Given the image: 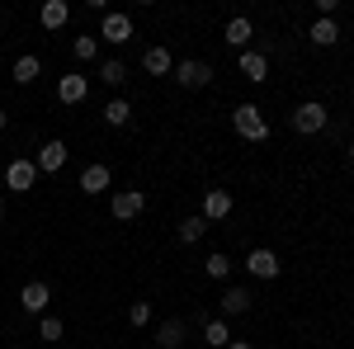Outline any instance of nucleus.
I'll use <instances>...</instances> for the list:
<instances>
[{"mask_svg": "<svg viewBox=\"0 0 354 349\" xmlns=\"http://www.w3.org/2000/svg\"><path fill=\"white\" fill-rule=\"evenodd\" d=\"M232 123H236V133H241L245 142H265V137H270V118H265L260 104H236Z\"/></svg>", "mask_w": 354, "mask_h": 349, "instance_id": "1", "label": "nucleus"}, {"mask_svg": "<svg viewBox=\"0 0 354 349\" xmlns=\"http://www.w3.org/2000/svg\"><path fill=\"white\" fill-rule=\"evenodd\" d=\"M326 104H317V100H307V104L293 109V133H322L326 128Z\"/></svg>", "mask_w": 354, "mask_h": 349, "instance_id": "2", "label": "nucleus"}, {"mask_svg": "<svg viewBox=\"0 0 354 349\" xmlns=\"http://www.w3.org/2000/svg\"><path fill=\"white\" fill-rule=\"evenodd\" d=\"M100 38L113 43V48H118V43H128V38H133V19H128L123 10H109V15L100 19Z\"/></svg>", "mask_w": 354, "mask_h": 349, "instance_id": "3", "label": "nucleus"}, {"mask_svg": "<svg viewBox=\"0 0 354 349\" xmlns=\"http://www.w3.org/2000/svg\"><path fill=\"white\" fill-rule=\"evenodd\" d=\"M33 185H38V165H33V161H10V170H5V189L28 194Z\"/></svg>", "mask_w": 354, "mask_h": 349, "instance_id": "4", "label": "nucleus"}, {"mask_svg": "<svg viewBox=\"0 0 354 349\" xmlns=\"http://www.w3.org/2000/svg\"><path fill=\"white\" fill-rule=\"evenodd\" d=\"M142 208H147V194H142V189H118V194H113V217H118V222H133Z\"/></svg>", "mask_w": 354, "mask_h": 349, "instance_id": "5", "label": "nucleus"}, {"mask_svg": "<svg viewBox=\"0 0 354 349\" xmlns=\"http://www.w3.org/2000/svg\"><path fill=\"white\" fill-rule=\"evenodd\" d=\"M175 81L185 85V90H203V85L213 81V66L208 62H180L175 66Z\"/></svg>", "mask_w": 354, "mask_h": 349, "instance_id": "6", "label": "nucleus"}, {"mask_svg": "<svg viewBox=\"0 0 354 349\" xmlns=\"http://www.w3.org/2000/svg\"><path fill=\"white\" fill-rule=\"evenodd\" d=\"M85 95H90V76H81V71H71V76L57 81V100L62 104H85Z\"/></svg>", "mask_w": 354, "mask_h": 349, "instance_id": "7", "label": "nucleus"}, {"mask_svg": "<svg viewBox=\"0 0 354 349\" xmlns=\"http://www.w3.org/2000/svg\"><path fill=\"white\" fill-rule=\"evenodd\" d=\"M19 307H24V312H33V317H43V312L53 307V288H48V283H24Z\"/></svg>", "mask_w": 354, "mask_h": 349, "instance_id": "8", "label": "nucleus"}, {"mask_svg": "<svg viewBox=\"0 0 354 349\" xmlns=\"http://www.w3.org/2000/svg\"><path fill=\"white\" fill-rule=\"evenodd\" d=\"M33 165H38V175H57V170L66 165V142H43Z\"/></svg>", "mask_w": 354, "mask_h": 349, "instance_id": "9", "label": "nucleus"}, {"mask_svg": "<svg viewBox=\"0 0 354 349\" xmlns=\"http://www.w3.org/2000/svg\"><path fill=\"white\" fill-rule=\"evenodd\" d=\"M232 213V189H208L203 194V222H222Z\"/></svg>", "mask_w": 354, "mask_h": 349, "instance_id": "10", "label": "nucleus"}, {"mask_svg": "<svg viewBox=\"0 0 354 349\" xmlns=\"http://www.w3.org/2000/svg\"><path fill=\"white\" fill-rule=\"evenodd\" d=\"M245 269H250V274H255V279H279V255H274V250H250V255H245Z\"/></svg>", "mask_w": 354, "mask_h": 349, "instance_id": "11", "label": "nucleus"}, {"mask_svg": "<svg viewBox=\"0 0 354 349\" xmlns=\"http://www.w3.org/2000/svg\"><path fill=\"white\" fill-rule=\"evenodd\" d=\"M109 185H113L109 165H85L81 170V194H104Z\"/></svg>", "mask_w": 354, "mask_h": 349, "instance_id": "12", "label": "nucleus"}, {"mask_svg": "<svg viewBox=\"0 0 354 349\" xmlns=\"http://www.w3.org/2000/svg\"><path fill=\"white\" fill-rule=\"evenodd\" d=\"M71 19V5L66 0H43V10H38V24L43 28H62Z\"/></svg>", "mask_w": 354, "mask_h": 349, "instance_id": "13", "label": "nucleus"}, {"mask_svg": "<svg viewBox=\"0 0 354 349\" xmlns=\"http://www.w3.org/2000/svg\"><path fill=\"white\" fill-rule=\"evenodd\" d=\"M156 345H161V349H180V345H185V321H180V317H170V321L156 330Z\"/></svg>", "mask_w": 354, "mask_h": 349, "instance_id": "14", "label": "nucleus"}, {"mask_svg": "<svg viewBox=\"0 0 354 349\" xmlns=\"http://www.w3.org/2000/svg\"><path fill=\"white\" fill-rule=\"evenodd\" d=\"M241 71H245V81H265V76H270V57L265 53H241Z\"/></svg>", "mask_w": 354, "mask_h": 349, "instance_id": "15", "label": "nucleus"}, {"mask_svg": "<svg viewBox=\"0 0 354 349\" xmlns=\"http://www.w3.org/2000/svg\"><path fill=\"white\" fill-rule=\"evenodd\" d=\"M38 76H43V66H38V57L28 53V57H19V62H15V76H10V81H15V85H33Z\"/></svg>", "mask_w": 354, "mask_h": 349, "instance_id": "16", "label": "nucleus"}, {"mask_svg": "<svg viewBox=\"0 0 354 349\" xmlns=\"http://www.w3.org/2000/svg\"><path fill=\"white\" fill-rule=\"evenodd\" d=\"M250 33H255V28H250V19H245V15L227 19V48H245V43H250Z\"/></svg>", "mask_w": 354, "mask_h": 349, "instance_id": "17", "label": "nucleus"}, {"mask_svg": "<svg viewBox=\"0 0 354 349\" xmlns=\"http://www.w3.org/2000/svg\"><path fill=\"white\" fill-rule=\"evenodd\" d=\"M307 38H312L317 48H330V43L340 38V24H335V19H317V24L307 28Z\"/></svg>", "mask_w": 354, "mask_h": 349, "instance_id": "18", "label": "nucleus"}, {"mask_svg": "<svg viewBox=\"0 0 354 349\" xmlns=\"http://www.w3.org/2000/svg\"><path fill=\"white\" fill-rule=\"evenodd\" d=\"M142 66H147L151 76H165V71H175V62H170V53H165V48H147V53H142Z\"/></svg>", "mask_w": 354, "mask_h": 349, "instance_id": "19", "label": "nucleus"}, {"mask_svg": "<svg viewBox=\"0 0 354 349\" xmlns=\"http://www.w3.org/2000/svg\"><path fill=\"white\" fill-rule=\"evenodd\" d=\"M218 307H222V317H241L245 307H250V293H245V288H227Z\"/></svg>", "mask_w": 354, "mask_h": 349, "instance_id": "20", "label": "nucleus"}, {"mask_svg": "<svg viewBox=\"0 0 354 349\" xmlns=\"http://www.w3.org/2000/svg\"><path fill=\"white\" fill-rule=\"evenodd\" d=\"M100 81L109 85V90H118V85L128 81V66H123L118 57H109V62H100Z\"/></svg>", "mask_w": 354, "mask_h": 349, "instance_id": "21", "label": "nucleus"}, {"mask_svg": "<svg viewBox=\"0 0 354 349\" xmlns=\"http://www.w3.org/2000/svg\"><path fill=\"white\" fill-rule=\"evenodd\" d=\"M128 118H133V104H128V100H118V95H113L109 104H104V123H109V128H123V123H128Z\"/></svg>", "mask_w": 354, "mask_h": 349, "instance_id": "22", "label": "nucleus"}, {"mask_svg": "<svg viewBox=\"0 0 354 349\" xmlns=\"http://www.w3.org/2000/svg\"><path fill=\"white\" fill-rule=\"evenodd\" d=\"M203 232H208V222H203V213H198V217H185L175 236H180L185 245H194V241H203Z\"/></svg>", "mask_w": 354, "mask_h": 349, "instance_id": "23", "label": "nucleus"}, {"mask_svg": "<svg viewBox=\"0 0 354 349\" xmlns=\"http://www.w3.org/2000/svg\"><path fill=\"white\" fill-rule=\"evenodd\" d=\"M203 345H213V349H227V345H232L227 321H208V326H203Z\"/></svg>", "mask_w": 354, "mask_h": 349, "instance_id": "24", "label": "nucleus"}, {"mask_svg": "<svg viewBox=\"0 0 354 349\" xmlns=\"http://www.w3.org/2000/svg\"><path fill=\"white\" fill-rule=\"evenodd\" d=\"M203 274H208V279H227V274H232V260H227V255H208V260H203Z\"/></svg>", "mask_w": 354, "mask_h": 349, "instance_id": "25", "label": "nucleus"}, {"mask_svg": "<svg viewBox=\"0 0 354 349\" xmlns=\"http://www.w3.org/2000/svg\"><path fill=\"white\" fill-rule=\"evenodd\" d=\"M100 57V38H76V62H95Z\"/></svg>", "mask_w": 354, "mask_h": 349, "instance_id": "26", "label": "nucleus"}, {"mask_svg": "<svg viewBox=\"0 0 354 349\" xmlns=\"http://www.w3.org/2000/svg\"><path fill=\"white\" fill-rule=\"evenodd\" d=\"M128 321L133 326H151V302H133V307H128Z\"/></svg>", "mask_w": 354, "mask_h": 349, "instance_id": "27", "label": "nucleus"}, {"mask_svg": "<svg viewBox=\"0 0 354 349\" xmlns=\"http://www.w3.org/2000/svg\"><path fill=\"white\" fill-rule=\"evenodd\" d=\"M62 330H66V326L57 321V317H43V321H38V335H43V340H62Z\"/></svg>", "mask_w": 354, "mask_h": 349, "instance_id": "28", "label": "nucleus"}, {"mask_svg": "<svg viewBox=\"0 0 354 349\" xmlns=\"http://www.w3.org/2000/svg\"><path fill=\"white\" fill-rule=\"evenodd\" d=\"M5 128H10V113H5V109H0V133H5Z\"/></svg>", "mask_w": 354, "mask_h": 349, "instance_id": "29", "label": "nucleus"}, {"mask_svg": "<svg viewBox=\"0 0 354 349\" xmlns=\"http://www.w3.org/2000/svg\"><path fill=\"white\" fill-rule=\"evenodd\" d=\"M227 349H250V345H245V340H232V345H227Z\"/></svg>", "mask_w": 354, "mask_h": 349, "instance_id": "30", "label": "nucleus"}, {"mask_svg": "<svg viewBox=\"0 0 354 349\" xmlns=\"http://www.w3.org/2000/svg\"><path fill=\"white\" fill-rule=\"evenodd\" d=\"M0 217H5V194H0Z\"/></svg>", "mask_w": 354, "mask_h": 349, "instance_id": "31", "label": "nucleus"}, {"mask_svg": "<svg viewBox=\"0 0 354 349\" xmlns=\"http://www.w3.org/2000/svg\"><path fill=\"white\" fill-rule=\"evenodd\" d=\"M350 161H354V142H350Z\"/></svg>", "mask_w": 354, "mask_h": 349, "instance_id": "32", "label": "nucleus"}]
</instances>
